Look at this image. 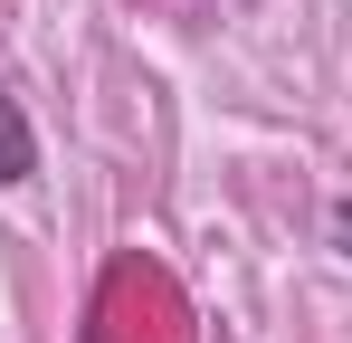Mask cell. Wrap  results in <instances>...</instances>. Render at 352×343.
Here are the masks:
<instances>
[{"label": "cell", "instance_id": "obj_1", "mask_svg": "<svg viewBox=\"0 0 352 343\" xmlns=\"http://www.w3.org/2000/svg\"><path fill=\"white\" fill-rule=\"evenodd\" d=\"M29 172H38V134H29V105L0 86V191H19Z\"/></svg>", "mask_w": 352, "mask_h": 343}, {"label": "cell", "instance_id": "obj_2", "mask_svg": "<svg viewBox=\"0 0 352 343\" xmlns=\"http://www.w3.org/2000/svg\"><path fill=\"white\" fill-rule=\"evenodd\" d=\"M333 238H343V258H352V200H343V210H333Z\"/></svg>", "mask_w": 352, "mask_h": 343}]
</instances>
